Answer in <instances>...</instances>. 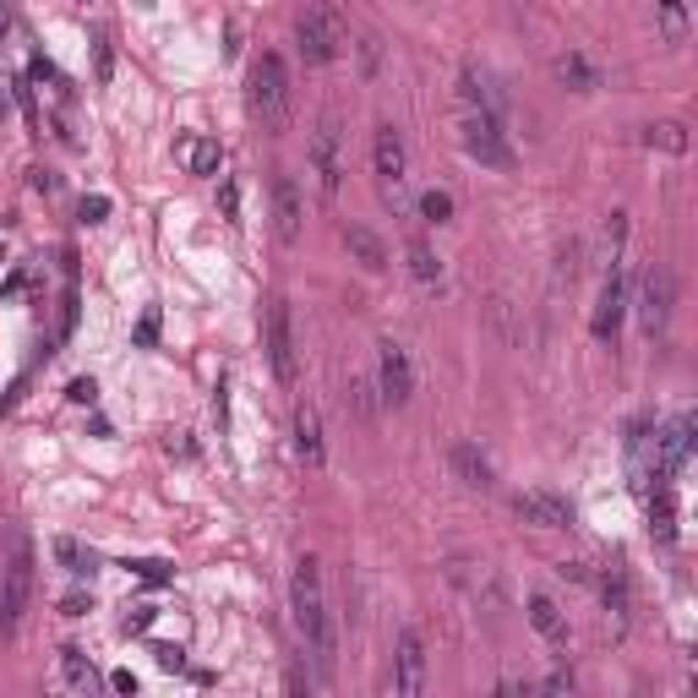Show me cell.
Instances as JSON below:
<instances>
[{"mask_svg":"<svg viewBox=\"0 0 698 698\" xmlns=\"http://www.w3.org/2000/svg\"><path fill=\"white\" fill-rule=\"evenodd\" d=\"M289 611H295V633H300L306 655L317 661V672H322V683H328V677H333V661H339V633H333V617H328V600H322V567H317V557L295 562Z\"/></svg>","mask_w":698,"mask_h":698,"instance_id":"6da1fadb","label":"cell"},{"mask_svg":"<svg viewBox=\"0 0 698 698\" xmlns=\"http://www.w3.org/2000/svg\"><path fill=\"white\" fill-rule=\"evenodd\" d=\"M33 541L22 530H11V546H5V567H0V644L16 639L22 617H27V600H33Z\"/></svg>","mask_w":698,"mask_h":698,"instance_id":"7a4b0ae2","label":"cell"},{"mask_svg":"<svg viewBox=\"0 0 698 698\" xmlns=\"http://www.w3.org/2000/svg\"><path fill=\"white\" fill-rule=\"evenodd\" d=\"M289 104H295V93H289V66H284V55L268 49V55L252 66V115L263 121L268 137H284Z\"/></svg>","mask_w":698,"mask_h":698,"instance_id":"3957f363","label":"cell"},{"mask_svg":"<svg viewBox=\"0 0 698 698\" xmlns=\"http://www.w3.org/2000/svg\"><path fill=\"white\" fill-rule=\"evenodd\" d=\"M311 175H317V191L333 202L339 191H344V175H350V132H344V121L328 110V115H317V132H311Z\"/></svg>","mask_w":698,"mask_h":698,"instance_id":"277c9868","label":"cell"},{"mask_svg":"<svg viewBox=\"0 0 698 698\" xmlns=\"http://www.w3.org/2000/svg\"><path fill=\"white\" fill-rule=\"evenodd\" d=\"M295 44H300L306 66L339 60V49H344V22H339V11H333V5H306L300 22H295Z\"/></svg>","mask_w":698,"mask_h":698,"instance_id":"5b68a950","label":"cell"},{"mask_svg":"<svg viewBox=\"0 0 698 698\" xmlns=\"http://www.w3.org/2000/svg\"><path fill=\"white\" fill-rule=\"evenodd\" d=\"M464 147L486 169H513V147L502 137V115H491V110H464Z\"/></svg>","mask_w":698,"mask_h":698,"instance_id":"8992f818","label":"cell"},{"mask_svg":"<svg viewBox=\"0 0 698 698\" xmlns=\"http://www.w3.org/2000/svg\"><path fill=\"white\" fill-rule=\"evenodd\" d=\"M410 394H416V372H410V355H405V344L383 339V344H377V399L399 410V405H410Z\"/></svg>","mask_w":698,"mask_h":698,"instance_id":"52a82bcc","label":"cell"},{"mask_svg":"<svg viewBox=\"0 0 698 698\" xmlns=\"http://www.w3.org/2000/svg\"><path fill=\"white\" fill-rule=\"evenodd\" d=\"M268 361H274V377L284 388L300 383V355H295V328H289V300H274L268 306Z\"/></svg>","mask_w":698,"mask_h":698,"instance_id":"ba28073f","label":"cell"},{"mask_svg":"<svg viewBox=\"0 0 698 698\" xmlns=\"http://www.w3.org/2000/svg\"><path fill=\"white\" fill-rule=\"evenodd\" d=\"M372 164H377L383 197L399 202V191H405V137H399V126H377V137H372Z\"/></svg>","mask_w":698,"mask_h":698,"instance_id":"9c48e42d","label":"cell"},{"mask_svg":"<svg viewBox=\"0 0 698 698\" xmlns=\"http://www.w3.org/2000/svg\"><path fill=\"white\" fill-rule=\"evenodd\" d=\"M394 694L399 698L425 694V644H420L416 628H405L399 644H394Z\"/></svg>","mask_w":698,"mask_h":698,"instance_id":"30bf717a","label":"cell"},{"mask_svg":"<svg viewBox=\"0 0 698 698\" xmlns=\"http://www.w3.org/2000/svg\"><path fill=\"white\" fill-rule=\"evenodd\" d=\"M639 322H644L650 339L666 333V322H672V274L666 268H650L644 284H639Z\"/></svg>","mask_w":698,"mask_h":698,"instance_id":"8fae6325","label":"cell"},{"mask_svg":"<svg viewBox=\"0 0 698 698\" xmlns=\"http://www.w3.org/2000/svg\"><path fill=\"white\" fill-rule=\"evenodd\" d=\"M622 311H628V279H622V263H611V274H606V284H600V306H595L589 333H595L600 344H606V339H617Z\"/></svg>","mask_w":698,"mask_h":698,"instance_id":"7c38bea8","label":"cell"},{"mask_svg":"<svg viewBox=\"0 0 698 698\" xmlns=\"http://www.w3.org/2000/svg\"><path fill=\"white\" fill-rule=\"evenodd\" d=\"M300 224H306V208H300V186L295 175H274V235L284 246L300 241Z\"/></svg>","mask_w":698,"mask_h":698,"instance_id":"4fadbf2b","label":"cell"},{"mask_svg":"<svg viewBox=\"0 0 698 698\" xmlns=\"http://www.w3.org/2000/svg\"><path fill=\"white\" fill-rule=\"evenodd\" d=\"M513 513L524 524H541V530H567L573 524V508L562 497H552V491H519L513 497Z\"/></svg>","mask_w":698,"mask_h":698,"instance_id":"5bb4252c","label":"cell"},{"mask_svg":"<svg viewBox=\"0 0 698 698\" xmlns=\"http://www.w3.org/2000/svg\"><path fill=\"white\" fill-rule=\"evenodd\" d=\"M447 464H453L458 486H469V491H491V486H497V475H491V458H486L475 442H453Z\"/></svg>","mask_w":698,"mask_h":698,"instance_id":"9a60e30c","label":"cell"},{"mask_svg":"<svg viewBox=\"0 0 698 698\" xmlns=\"http://www.w3.org/2000/svg\"><path fill=\"white\" fill-rule=\"evenodd\" d=\"M295 453H300L311 469H322V464H328V447H322V420H317L311 405H300V410H295Z\"/></svg>","mask_w":698,"mask_h":698,"instance_id":"2e32d148","label":"cell"},{"mask_svg":"<svg viewBox=\"0 0 698 698\" xmlns=\"http://www.w3.org/2000/svg\"><path fill=\"white\" fill-rule=\"evenodd\" d=\"M175 158L186 164V175H219L224 147H219L213 137H180V142H175Z\"/></svg>","mask_w":698,"mask_h":698,"instance_id":"e0dca14e","label":"cell"},{"mask_svg":"<svg viewBox=\"0 0 698 698\" xmlns=\"http://www.w3.org/2000/svg\"><path fill=\"white\" fill-rule=\"evenodd\" d=\"M344 246H350V257H355L366 274H383V268H388V246H383L366 224H350V230H344Z\"/></svg>","mask_w":698,"mask_h":698,"instance_id":"ac0fdd59","label":"cell"},{"mask_svg":"<svg viewBox=\"0 0 698 698\" xmlns=\"http://www.w3.org/2000/svg\"><path fill=\"white\" fill-rule=\"evenodd\" d=\"M688 447H694V420H677V425H666V436H661V480L683 469Z\"/></svg>","mask_w":698,"mask_h":698,"instance_id":"d6986e66","label":"cell"},{"mask_svg":"<svg viewBox=\"0 0 698 698\" xmlns=\"http://www.w3.org/2000/svg\"><path fill=\"white\" fill-rule=\"evenodd\" d=\"M557 82L573 88V93H595V88H600V71H595L578 49H567V55H557Z\"/></svg>","mask_w":698,"mask_h":698,"instance_id":"ffe728a7","label":"cell"},{"mask_svg":"<svg viewBox=\"0 0 698 698\" xmlns=\"http://www.w3.org/2000/svg\"><path fill=\"white\" fill-rule=\"evenodd\" d=\"M60 672H66V688H77V694H93V688H99V672H93V661H88L77 644L60 650Z\"/></svg>","mask_w":698,"mask_h":698,"instance_id":"44dd1931","label":"cell"},{"mask_svg":"<svg viewBox=\"0 0 698 698\" xmlns=\"http://www.w3.org/2000/svg\"><path fill=\"white\" fill-rule=\"evenodd\" d=\"M530 622H535V633H541V639H552V644L567 639V622H562V611H557V600H552V595H530Z\"/></svg>","mask_w":698,"mask_h":698,"instance_id":"7402d4cb","label":"cell"},{"mask_svg":"<svg viewBox=\"0 0 698 698\" xmlns=\"http://www.w3.org/2000/svg\"><path fill=\"white\" fill-rule=\"evenodd\" d=\"M666 44H688V0H655Z\"/></svg>","mask_w":698,"mask_h":698,"instance_id":"603a6c76","label":"cell"},{"mask_svg":"<svg viewBox=\"0 0 698 698\" xmlns=\"http://www.w3.org/2000/svg\"><path fill=\"white\" fill-rule=\"evenodd\" d=\"M644 147H661V153H688V132L677 121H655L644 126Z\"/></svg>","mask_w":698,"mask_h":698,"instance_id":"cb8c5ba5","label":"cell"},{"mask_svg":"<svg viewBox=\"0 0 698 698\" xmlns=\"http://www.w3.org/2000/svg\"><path fill=\"white\" fill-rule=\"evenodd\" d=\"M650 530H655L661 541H677V508H672V491H666V486H661L655 502H650Z\"/></svg>","mask_w":698,"mask_h":698,"instance_id":"d4e9b609","label":"cell"},{"mask_svg":"<svg viewBox=\"0 0 698 698\" xmlns=\"http://www.w3.org/2000/svg\"><path fill=\"white\" fill-rule=\"evenodd\" d=\"M405 263H410V274H416L420 284L442 279V263H436V252H431L425 241H410V246H405Z\"/></svg>","mask_w":698,"mask_h":698,"instance_id":"484cf974","label":"cell"},{"mask_svg":"<svg viewBox=\"0 0 698 698\" xmlns=\"http://www.w3.org/2000/svg\"><path fill=\"white\" fill-rule=\"evenodd\" d=\"M600 600H606V611L617 617V622H628V584L611 573V578H600Z\"/></svg>","mask_w":698,"mask_h":698,"instance_id":"4316f807","label":"cell"},{"mask_svg":"<svg viewBox=\"0 0 698 698\" xmlns=\"http://www.w3.org/2000/svg\"><path fill=\"white\" fill-rule=\"evenodd\" d=\"M420 219H425V224H447V219H453V197H447V191H425V197H420Z\"/></svg>","mask_w":698,"mask_h":698,"instance_id":"83f0119b","label":"cell"},{"mask_svg":"<svg viewBox=\"0 0 698 698\" xmlns=\"http://www.w3.org/2000/svg\"><path fill=\"white\" fill-rule=\"evenodd\" d=\"M55 557L66 562V573H93V557H88L77 541H55Z\"/></svg>","mask_w":698,"mask_h":698,"instance_id":"f1b7e54d","label":"cell"},{"mask_svg":"<svg viewBox=\"0 0 698 698\" xmlns=\"http://www.w3.org/2000/svg\"><path fill=\"white\" fill-rule=\"evenodd\" d=\"M344 405H350L355 416H372V410H377V399H372L366 383H350V388H344Z\"/></svg>","mask_w":698,"mask_h":698,"instance_id":"f546056e","label":"cell"},{"mask_svg":"<svg viewBox=\"0 0 698 698\" xmlns=\"http://www.w3.org/2000/svg\"><path fill=\"white\" fill-rule=\"evenodd\" d=\"M132 339H137V350H147V344L158 339V311H142V322H137V333H132Z\"/></svg>","mask_w":698,"mask_h":698,"instance_id":"4dcf8cb0","label":"cell"},{"mask_svg":"<svg viewBox=\"0 0 698 698\" xmlns=\"http://www.w3.org/2000/svg\"><path fill=\"white\" fill-rule=\"evenodd\" d=\"M219 202H224V219H230V224H241V197H235V180H224Z\"/></svg>","mask_w":698,"mask_h":698,"instance_id":"1f68e13d","label":"cell"},{"mask_svg":"<svg viewBox=\"0 0 698 698\" xmlns=\"http://www.w3.org/2000/svg\"><path fill=\"white\" fill-rule=\"evenodd\" d=\"M104 213H110V197H88V202H82V219H88V224H104Z\"/></svg>","mask_w":698,"mask_h":698,"instance_id":"d6a6232c","label":"cell"},{"mask_svg":"<svg viewBox=\"0 0 698 698\" xmlns=\"http://www.w3.org/2000/svg\"><path fill=\"white\" fill-rule=\"evenodd\" d=\"M132 567H137L147 584H164V578H169V567H164V562H132Z\"/></svg>","mask_w":698,"mask_h":698,"instance_id":"836d02e7","label":"cell"},{"mask_svg":"<svg viewBox=\"0 0 698 698\" xmlns=\"http://www.w3.org/2000/svg\"><path fill=\"white\" fill-rule=\"evenodd\" d=\"M546 688H552V694H567V688H573V672H552Z\"/></svg>","mask_w":698,"mask_h":698,"instance_id":"e575fe53","label":"cell"},{"mask_svg":"<svg viewBox=\"0 0 698 698\" xmlns=\"http://www.w3.org/2000/svg\"><path fill=\"white\" fill-rule=\"evenodd\" d=\"M71 399H77V405H93V383H88V377H82V383H71Z\"/></svg>","mask_w":698,"mask_h":698,"instance_id":"d590c367","label":"cell"},{"mask_svg":"<svg viewBox=\"0 0 698 698\" xmlns=\"http://www.w3.org/2000/svg\"><path fill=\"white\" fill-rule=\"evenodd\" d=\"M158 666H164V672H180V650L164 644V650H158Z\"/></svg>","mask_w":698,"mask_h":698,"instance_id":"8d00e7d4","label":"cell"},{"mask_svg":"<svg viewBox=\"0 0 698 698\" xmlns=\"http://www.w3.org/2000/svg\"><path fill=\"white\" fill-rule=\"evenodd\" d=\"M110 688H121V694H137V677H132V672H115V677H110Z\"/></svg>","mask_w":698,"mask_h":698,"instance_id":"74e56055","label":"cell"}]
</instances>
